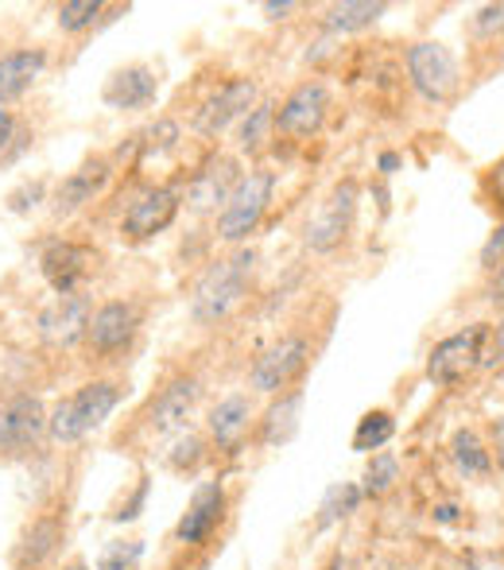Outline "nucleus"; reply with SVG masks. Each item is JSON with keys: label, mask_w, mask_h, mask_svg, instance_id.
Returning <instances> with one entry per match:
<instances>
[{"label": "nucleus", "mask_w": 504, "mask_h": 570, "mask_svg": "<svg viewBox=\"0 0 504 570\" xmlns=\"http://www.w3.org/2000/svg\"><path fill=\"white\" fill-rule=\"evenodd\" d=\"M256 272V248H237V253L214 261L210 268L198 276L195 292H190V318L198 326H218L234 315L245 303L253 287Z\"/></svg>", "instance_id": "f257e3e1"}, {"label": "nucleus", "mask_w": 504, "mask_h": 570, "mask_svg": "<svg viewBox=\"0 0 504 570\" xmlns=\"http://www.w3.org/2000/svg\"><path fill=\"white\" fill-rule=\"evenodd\" d=\"M121 384L117 381H90L78 392H70L67 400H59L51 415H47V435L55 443H78V439L93 435L98 428H106V420L121 404Z\"/></svg>", "instance_id": "f03ea898"}, {"label": "nucleus", "mask_w": 504, "mask_h": 570, "mask_svg": "<svg viewBox=\"0 0 504 570\" xmlns=\"http://www.w3.org/2000/svg\"><path fill=\"white\" fill-rule=\"evenodd\" d=\"M404 62H407V78H412V90L419 94L427 106H451V101L458 98L462 70L446 43H438V39H419V43L407 47Z\"/></svg>", "instance_id": "7ed1b4c3"}, {"label": "nucleus", "mask_w": 504, "mask_h": 570, "mask_svg": "<svg viewBox=\"0 0 504 570\" xmlns=\"http://www.w3.org/2000/svg\"><path fill=\"white\" fill-rule=\"evenodd\" d=\"M271 195H276V171L256 167V171L241 175L237 190L229 195V203L221 206V214H218V237L229 240V245L249 240L253 233L260 229L264 214H268Z\"/></svg>", "instance_id": "20e7f679"}, {"label": "nucleus", "mask_w": 504, "mask_h": 570, "mask_svg": "<svg viewBox=\"0 0 504 570\" xmlns=\"http://www.w3.org/2000/svg\"><path fill=\"white\" fill-rule=\"evenodd\" d=\"M485 342H490V323H474L466 331L451 334V338L435 342L427 353V381L438 389H451V384L466 381L474 368H482L485 357Z\"/></svg>", "instance_id": "39448f33"}, {"label": "nucleus", "mask_w": 504, "mask_h": 570, "mask_svg": "<svg viewBox=\"0 0 504 570\" xmlns=\"http://www.w3.org/2000/svg\"><path fill=\"white\" fill-rule=\"evenodd\" d=\"M357 198H362L357 179H342L338 187L326 195V203L318 206V214L307 222V233H303L310 253H334V248L349 237L354 218H357Z\"/></svg>", "instance_id": "423d86ee"}, {"label": "nucleus", "mask_w": 504, "mask_h": 570, "mask_svg": "<svg viewBox=\"0 0 504 570\" xmlns=\"http://www.w3.org/2000/svg\"><path fill=\"white\" fill-rule=\"evenodd\" d=\"M310 361V342L303 334H284L279 342H271L268 350L256 357L253 373H249V389L264 392V396H279L295 376L307 368Z\"/></svg>", "instance_id": "0eeeda50"}, {"label": "nucleus", "mask_w": 504, "mask_h": 570, "mask_svg": "<svg viewBox=\"0 0 504 570\" xmlns=\"http://www.w3.org/2000/svg\"><path fill=\"white\" fill-rule=\"evenodd\" d=\"M326 117H330V90L318 78H307L276 106V132L291 136V140H307V136L323 132Z\"/></svg>", "instance_id": "6e6552de"}, {"label": "nucleus", "mask_w": 504, "mask_h": 570, "mask_svg": "<svg viewBox=\"0 0 504 570\" xmlns=\"http://www.w3.org/2000/svg\"><path fill=\"white\" fill-rule=\"evenodd\" d=\"M140 323H144L140 303L109 299V303H101L90 315V323H86V342H90V350L98 353V357H113V353H125L128 345L136 342Z\"/></svg>", "instance_id": "1a4fd4ad"}, {"label": "nucleus", "mask_w": 504, "mask_h": 570, "mask_svg": "<svg viewBox=\"0 0 504 570\" xmlns=\"http://www.w3.org/2000/svg\"><path fill=\"white\" fill-rule=\"evenodd\" d=\"M47 435V407L31 392H16L0 404V454H28Z\"/></svg>", "instance_id": "9d476101"}, {"label": "nucleus", "mask_w": 504, "mask_h": 570, "mask_svg": "<svg viewBox=\"0 0 504 570\" xmlns=\"http://www.w3.org/2000/svg\"><path fill=\"white\" fill-rule=\"evenodd\" d=\"M39 268H43V279L55 295H78L90 272L98 268V253L90 245H78V240H51L39 256Z\"/></svg>", "instance_id": "9b49d317"}, {"label": "nucleus", "mask_w": 504, "mask_h": 570, "mask_svg": "<svg viewBox=\"0 0 504 570\" xmlns=\"http://www.w3.org/2000/svg\"><path fill=\"white\" fill-rule=\"evenodd\" d=\"M182 195L179 187H148L121 218V237L125 240H151L164 229H171V222L179 218Z\"/></svg>", "instance_id": "f8f14e48"}, {"label": "nucleus", "mask_w": 504, "mask_h": 570, "mask_svg": "<svg viewBox=\"0 0 504 570\" xmlns=\"http://www.w3.org/2000/svg\"><path fill=\"white\" fill-rule=\"evenodd\" d=\"M241 183V164L234 156H210L187 183V206L195 214H221V206L229 203V195Z\"/></svg>", "instance_id": "ddd939ff"}, {"label": "nucleus", "mask_w": 504, "mask_h": 570, "mask_svg": "<svg viewBox=\"0 0 504 570\" xmlns=\"http://www.w3.org/2000/svg\"><path fill=\"white\" fill-rule=\"evenodd\" d=\"M256 106V82L253 78H229L226 86L210 94L202 101V109L195 114V132L198 136H221L229 125H241V117Z\"/></svg>", "instance_id": "4468645a"}, {"label": "nucleus", "mask_w": 504, "mask_h": 570, "mask_svg": "<svg viewBox=\"0 0 504 570\" xmlns=\"http://www.w3.org/2000/svg\"><path fill=\"white\" fill-rule=\"evenodd\" d=\"M226 504H229V497L221 481L198 485L187 512H182L179 524H175V543H182V548H202V543L218 532L221 520H226Z\"/></svg>", "instance_id": "2eb2a0df"}, {"label": "nucleus", "mask_w": 504, "mask_h": 570, "mask_svg": "<svg viewBox=\"0 0 504 570\" xmlns=\"http://www.w3.org/2000/svg\"><path fill=\"white\" fill-rule=\"evenodd\" d=\"M198 400H202V384H198L195 376H187V373L171 376V381L151 396L148 428L156 431V435H175V431H182L190 423Z\"/></svg>", "instance_id": "dca6fc26"}, {"label": "nucleus", "mask_w": 504, "mask_h": 570, "mask_svg": "<svg viewBox=\"0 0 504 570\" xmlns=\"http://www.w3.org/2000/svg\"><path fill=\"white\" fill-rule=\"evenodd\" d=\"M159 98V75L148 67V62H132V67H121L109 75L106 90H101V101L117 114H140V109H151Z\"/></svg>", "instance_id": "f3484780"}, {"label": "nucleus", "mask_w": 504, "mask_h": 570, "mask_svg": "<svg viewBox=\"0 0 504 570\" xmlns=\"http://www.w3.org/2000/svg\"><path fill=\"white\" fill-rule=\"evenodd\" d=\"M113 179V164H109L106 156H93V159H86L82 167H78V171H70L67 179L59 183V187H55V214H62V218H67V214H78L82 210V206H90L93 198L101 195V190H106V183Z\"/></svg>", "instance_id": "a211bd4d"}, {"label": "nucleus", "mask_w": 504, "mask_h": 570, "mask_svg": "<svg viewBox=\"0 0 504 570\" xmlns=\"http://www.w3.org/2000/svg\"><path fill=\"white\" fill-rule=\"evenodd\" d=\"M256 423V412H253V400L245 392H234V396H221L218 404L210 407L206 415V431H210L214 446L226 454L241 451V443L249 439V428Z\"/></svg>", "instance_id": "6ab92c4d"}, {"label": "nucleus", "mask_w": 504, "mask_h": 570, "mask_svg": "<svg viewBox=\"0 0 504 570\" xmlns=\"http://www.w3.org/2000/svg\"><path fill=\"white\" fill-rule=\"evenodd\" d=\"M43 70H47L43 47H16V51L0 55V106L20 101L43 78Z\"/></svg>", "instance_id": "aec40b11"}, {"label": "nucleus", "mask_w": 504, "mask_h": 570, "mask_svg": "<svg viewBox=\"0 0 504 570\" xmlns=\"http://www.w3.org/2000/svg\"><path fill=\"white\" fill-rule=\"evenodd\" d=\"M90 315L93 311H90V299H86V295H59L55 307H47L39 323H43L47 338L70 345V342L86 338V323H90Z\"/></svg>", "instance_id": "412c9836"}, {"label": "nucleus", "mask_w": 504, "mask_h": 570, "mask_svg": "<svg viewBox=\"0 0 504 570\" xmlns=\"http://www.w3.org/2000/svg\"><path fill=\"white\" fill-rule=\"evenodd\" d=\"M299 412H303V392H279L268 407H264L260 420V443L264 446H284L299 435Z\"/></svg>", "instance_id": "4be33fe9"}, {"label": "nucleus", "mask_w": 504, "mask_h": 570, "mask_svg": "<svg viewBox=\"0 0 504 570\" xmlns=\"http://www.w3.org/2000/svg\"><path fill=\"white\" fill-rule=\"evenodd\" d=\"M59 543H62L59 517H39V520H31V528L23 532L20 548H16V567H23V570L43 567L47 559L55 556V548H59Z\"/></svg>", "instance_id": "5701e85b"}, {"label": "nucleus", "mask_w": 504, "mask_h": 570, "mask_svg": "<svg viewBox=\"0 0 504 570\" xmlns=\"http://www.w3.org/2000/svg\"><path fill=\"white\" fill-rule=\"evenodd\" d=\"M388 12V4L381 0H342V4H330L323 16V23L334 31V36H354V31H365Z\"/></svg>", "instance_id": "b1692460"}, {"label": "nucleus", "mask_w": 504, "mask_h": 570, "mask_svg": "<svg viewBox=\"0 0 504 570\" xmlns=\"http://www.w3.org/2000/svg\"><path fill=\"white\" fill-rule=\"evenodd\" d=\"M451 458L462 478H490L493 473V451L482 443L474 428H458L451 435Z\"/></svg>", "instance_id": "393cba45"}, {"label": "nucleus", "mask_w": 504, "mask_h": 570, "mask_svg": "<svg viewBox=\"0 0 504 570\" xmlns=\"http://www.w3.org/2000/svg\"><path fill=\"white\" fill-rule=\"evenodd\" d=\"M392 435H396V415H392L388 407H373V412H365L362 420H357L349 446H354L357 454H377L392 443Z\"/></svg>", "instance_id": "a878e982"}, {"label": "nucleus", "mask_w": 504, "mask_h": 570, "mask_svg": "<svg viewBox=\"0 0 504 570\" xmlns=\"http://www.w3.org/2000/svg\"><path fill=\"white\" fill-rule=\"evenodd\" d=\"M271 132H276V106L271 101H256L249 114L241 117V125H237V151L256 156V151H264Z\"/></svg>", "instance_id": "bb28decb"}, {"label": "nucleus", "mask_w": 504, "mask_h": 570, "mask_svg": "<svg viewBox=\"0 0 504 570\" xmlns=\"http://www.w3.org/2000/svg\"><path fill=\"white\" fill-rule=\"evenodd\" d=\"M362 501H365V493H362V485H357V481H338V485L326 489L323 504H318L315 524L330 528V524H338V520H349L357 509H362Z\"/></svg>", "instance_id": "cd10ccee"}, {"label": "nucleus", "mask_w": 504, "mask_h": 570, "mask_svg": "<svg viewBox=\"0 0 504 570\" xmlns=\"http://www.w3.org/2000/svg\"><path fill=\"white\" fill-rule=\"evenodd\" d=\"M399 478H404V470H399V458L388 454V451H377L369 458V465H365V473H362V493L377 501V497L392 493V489L399 485Z\"/></svg>", "instance_id": "c85d7f7f"}, {"label": "nucleus", "mask_w": 504, "mask_h": 570, "mask_svg": "<svg viewBox=\"0 0 504 570\" xmlns=\"http://www.w3.org/2000/svg\"><path fill=\"white\" fill-rule=\"evenodd\" d=\"M136 148H140V159H159V156H167V151H175L179 148V120L159 117L156 125L136 136Z\"/></svg>", "instance_id": "c756f323"}, {"label": "nucleus", "mask_w": 504, "mask_h": 570, "mask_svg": "<svg viewBox=\"0 0 504 570\" xmlns=\"http://www.w3.org/2000/svg\"><path fill=\"white\" fill-rule=\"evenodd\" d=\"M101 12H106L101 0H67V4H59V28L67 31V36L90 31L93 23L101 20Z\"/></svg>", "instance_id": "7c9ffc66"}, {"label": "nucleus", "mask_w": 504, "mask_h": 570, "mask_svg": "<svg viewBox=\"0 0 504 570\" xmlns=\"http://www.w3.org/2000/svg\"><path fill=\"white\" fill-rule=\"evenodd\" d=\"M144 559V543L140 540H117L101 551L98 570H136Z\"/></svg>", "instance_id": "2f4dec72"}, {"label": "nucleus", "mask_w": 504, "mask_h": 570, "mask_svg": "<svg viewBox=\"0 0 504 570\" xmlns=\"http://www.w3.org/2000/svg\"><path fill=\"white\" fill-rule=\"evenodd\" d=\"M477 39H504V0H493V4H482L470 20Z\"/></svg>", "instance_id": "473e14b6"}, {"label": "nucleus", "mask_w": 504, "mask_h": 570, "mask_svg": "<svg viewBox=\"0 0 504 570\" xmlns=\"http://www.w3.org/2000/svg\"><path fill=\"white\" fill-rule=\"evenodd\" d=\"M206 454V443L198 435H182L179 443L171 446V454H167V462H171V470H195L198 462H202Z\"/></svg>", "instance_id": "72a5a7b5"}, {"label": "nucleus", "mask_w": 504, "mask_h": 570, "mask_svg": "<svg viewBox=\"0 0 504 570\" xmlns=\"http://www.w3.org/2000/svg\"><path fill=\"white\" fill-rule=\"evenodd\" d=\"M23 140H28V136L20 132V120L0 106V164H4V159H12L16 151L23 148Z\"/></svg>", "instance_id": "f704fd0d"}, {"label": "nucleus", "mask_w": 504, "mask_h": 570, "mask_svg": "<svg viewBox=\"0 0 504 570\" xmlns=\"http://www.w3.org/2000/svg\"><path fill=\"white\" fill-rule=\"evenodd\" d=\"M477 261H482V268H485V272H493V268H497V264L504 261V222L490 233V240L482 245V256H477Z\"/></svg>", "instance_id": "c9c22d12"}, {"label": "nucleus", "mask_w": 504, "mask_h": 570, "mask_svg": "<svg viewBox=\"0 0 504 570\" xmlns=\"http://www.w3.org/2000/svg\"><path fill=\"white\" fill-rule=\"evenodd\" d=\"M8 203H12V210H16V214L31 210V206H39V203H43V183H28V187H23V190H16V195L8 198Z\"/></svg>", "instance_id": "e433bc0d"}, {"label": "nucleus", "mask_w": 504, "mask_h": 570, "mask_svg": "<svg viewBox=\"0 0 504 570\" xmlns=\"http://www.w3.org/2000/svg\"><path fill=\"white\" fill-rule=\"evenodd\" d=\"M485 190H490V198L504 210V156L490 167V171H485Z\"/></svg>", "instance_id": "4c0bfd02"}, {"label": "nucleus", "mask_w": 504, "mask_h": 570, "mask_svg": "<svg viewBox=\"0 0 504 570\" xmlns=\"http://www.w3.org/2000/svg\"><path fill=\"white\" fill-rule=\"evenodd\" d=\"M490 303L497 311H504V261L493 268V284H490Z\"/></svg>", "instance_id": "58836bf2"}, {"label": "nucleus", "mask_w": 504, "mask_h": 570, "mask_svg": "<svg viewBox=\"0 0 504 570\" xmlns=\"http://www.w3.org/2000/svg\"><path fill=\"white\" fill-rule=\"evenodd\" d=\"M295 8H299V4H291V0H284V4L268 0V4H264V16H268V20H287V16H291Z\"/></svg>", "instance_id": "ea45409f"}, {"label": "nucleus", "mask_w": 504, "mask_h": 570, "mask_svg": "<svg viewBox=\"0 0 504 570\" xmlns=\"http://www.w3.org/2000/svg\"><path fill=\"white\" fill-rule=\"evenodd\" d=\"M399 164H404V159H399V151H381L377 171H381V175H396V171H399Z\"/></svg>", "instance_id": "a19ab883"}, {"label": "nucleus", "mask_w": 504, "mask_h": 570, "mask_svg": "<svg viewBox=\"0 0 504 570\" xmlns=\"http://www.w3.org/2000/svg\"><path fill=\"white\" fill-rule=\"evenodd\" d=\"M493 451H497V465L504 470V415L493 420Z\"/></svg>", "instance_id": "79ce46f5"}, {"label": "nucleus", "mask_w": 504, "mask_h": 570, "mask_svg": "<svg viewBox=\"0 0 504 570\" xmlns=\"http://www.w3.org/2000/svg\"><path fill=\"white\" fill-rule=\"evenodd\" d=\"M435 520H438V524H458V509H454V504H438Z\"/></svg>", "instance_id": "37998d69"}, {"label": "nucleus", "mask_w": 504, "mask_h": 570, "mask_svg": "<svg viewBox=\"0 0 504 570\" xmlns=\"http://www.w3.org/2000/svg\"><path fill=\"white\" fill-rule=\"evenodd\" d=\"M326 570H346V563H342V556H334V559H330V567H326Z\"/></svg>", "instance_id": "c03bdc74"}, {"label": "nucleus", "mask_w": 504, "mask_h": 570, "mask_svg": "<svg viewBox=\"0 0 504 570\" xmlns=\"http://www.w3.org/2000/svg\"><path fill=\"white\" fill-rule=\"evenodd\" d=\"M67 570H90V567H86V563H70Z\"/></svg>", "instance_id": "a18cd8bd"}, {"label": "nucleus", "mask_w": 504, "mask_h": 570, "mask_svg": "<svg viewBox=\"0 0 504 570\" xmlns=\"http://www.w3.org/2000/svg\"><path fill=\"white\" fill-rule=\"evenodd\" d=\"M501 59H504V47H501Z\"/></svg>", "instance_id": "49530a36"}]
</instances>
